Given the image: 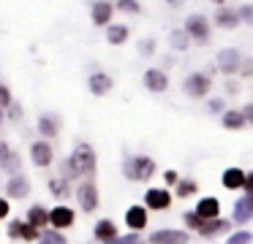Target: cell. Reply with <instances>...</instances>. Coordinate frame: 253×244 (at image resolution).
I'll list each match as a JSON object with an SVG mask.
<instances>
[{
    "mask_svg": "<svg viewBox=\"0 0 253 244\" xmlns=\"http://www.w3.org/2000/svg\"><path fill=\"white\" fill-rule=\"evenodd\" d=\"M218 65H220V70H226V73L237 70V65H240V52H237V49H223V52L218 54Z\"/></svg>",
    "mask_w": 253,
    "mask_h": 244,
    "instance_id": "7",
    "label": "cell"
},
{
    "mask_svg": "<svg viewBox=\"0 0 253 244\" xmlns=\"http://www.w3.org/2000/svg\"><path fill=\"white\" fill-rule=\"evenodd\" d=\"M169 193H166V190H150L147 193V206L150 209H166V206H169Z\"/></svg>",
    "mask_w": 253,
    "mask_h": 244,
    "instance_id": "13",
    "label": "cell"
},
{
    "mask_svg": "<svg viewBox=\"0 0 253 244\" xmlns=\"http://www.w3.org/2000/svg\"><path fill=\"white\" fill-rule=\"evenodd\" d=\"M126 35H128V30L123 25H117V27H109V33H106V38H109V43H123L126 41Z\"/></svg>",
    "mask_w": 253,
    "mask_h": 244,
    "instance_id": "24",
    "label": "cell"
},
{
    "mask_svg": "<svg viewBox=\"0 0 253 244\" xmlns=\"http://www.w3.org/2000/svg\"><path fill=\"white\" fill-rule=\"evenodd\" d=\"M39 130L44 136H55L57 133V122L52 117H41V122H39Z\"/></svg>",
    "mask_w": 253,
    "mask_h": 244,
    "instance_id": "25",
    "label": "cell"
},
{
    "mask_svg": "<svg viewBox=\"0 0 253 244\" xmlns=\"http://www.w3.org/2000/svg\"><path fill=\"white\" fill-rule=\"evenodd\" d=\"M8 214V204L6 201H0V217H6Z\"/></svg>",
    "mask_w": 253,
    "mask_h": 244,
    "instance_id": "41",
    "label": "cell"
},
{
    "mask_svg": "<svg viewBox=\"0 0 253 244\" xmlns=\"http://www.w3.org/2000/svg\"><path fill=\"white\" fill-rule=\"evenodd\" d=\"M223 125H226V128H231V130L242 128V125H245V114H242V111H226L223 114Z\"/></svg>",
    "mask_w": 253,
    "mask_h": 244,
    "instance_id": "22",
    "label": "cell"
},
{
    "mask_svg": "<svg viewBox=\"0 0 253 244\" xmlns=\"http://www.w3.org/2000/svg\"><path fill=\"white\" fill-rule=\"evenodd\" d=\"M207 90H210V79H207V76H202V73H193V76H188V79H185V92H188V95H193V98H202Z\"/></svg>",
    "mask_w": 253,
    "mask_h": 244,
    "instance_id": "4",
    "label": "cell"
},
{
    "mask_svg": "<svg viewBox=\"0 0 253 244\" xmlns=\"http://www.w3.org/2000/svg\"><path fill=\"white\" fill-rule=\"evenodd\" d=\"M185 222L191 228H202V217H199V214H185Z\"/></svg>",
    "mask_w": 253,
    "mask_h": 244,
    "instance_id": "34",
    "label": "cell"
},
{
    "mask_svg": "<svg viewBox=\"0 0 253 244\" xmlns=\"http://www.w3.org/2000/svg\"><path fill=\"white\" fill-rule=\"evenodd\" d=\"M33 160H36V166H49L52 146L49 144H33Z\"/></svg>",
    "mask_w": 253,
    "mask_h": 244,
    "instance_id": "18",
    "label": "cell"
},
{
    "mask_svg": "<svg viewBox=\"0 0 253 244\" xmlns=\"http://www.w3.org/2000/svg\"><path fill=\"white\" fill-rule=\"evenodd\" d=\"M49 187H52V193H55V195H63V193H66V184H63L60 179H57V182H52Z\"/></svg>",
    "mask_w": 253,
    "mask_h": 244,
    "instance_id": "35",
    "label": "cell"
},
{
    "mask_svg": "<svg viewBox=\"0 0 253 244\" xmlns=\"http://www.w3.org/2000/svg\"><path fill=\"white\" fill-rule=\"evenodd\" d=\"M126 171H128V176H131V179H142V182H144V179H150L155 174V163L150 160V157H136Z\"/></svg>",
    "mask_w": 253,
    "mask_h": 244,
    "instance_id": "2",
    "label": "cell"
},
{
    "mask_svg": "<svg viewBox=\"0 0 253 244\" xmlns=\"http://www.w3.org/2000/svg\"><path fill=\"white\" fill-rule=\"evenodd\" d=\"M218 231H229V222L226 220H202V228H199L202 236H212Z\"/></svg>",
    "mask_w": 253,
    "mask_h": 244,
    "instance_id": "16",
    "label": "cell"
},
{
    "mask_svg": "<svg viewBox=\"0 0 253 244\" xmlns=\"http://www.w3.org/2000/svg\"><path fill=\"white\" fill-rule=\"evenodd\" d=\"M0 106H11V92L0 84Z\"/></svg>",
    "mask_w": 253,
    "mask_h": 244,
    "instance_id": "32",
    "label": "cell"
},
{
    "mask_svg": "<svg viewBox=\"0 0 253 244\" xmlns=\"http://www.w3.org/2000/svg\"><path fill=\"white\" fill-rule=\"evenodd\" d=\"M109 244H142V239L139 236H123V239H115V242Z\"/></svg>",
    "mask_w": 253,
    "mask_h": 244,
    "instance_id": "33",
    "label": "cell"
},
{
    "mask_svg": "<svg viewBox=\"0 0 253 244\" xmlns=\"http://www.w3.org/2000/svg\"><path fill=\"white\" fill-rule=\"evenodd\" d=\"M193 190H196V184L193 182H180V187H177V195H180V198H185V195H191Z\"/></svg>",
    "mask_w": 253,
    "mask_h": 244,
    "instance_id": "28",
    "label": "cell"
},
{
    "mask_svg": "<svg viewBox=\"0 0 253 244\" xmlns=\"http://www.w3.org/2000/svg\"><path fill=\"white\" fill-rule=\"evenodd\" d=\"M171 46H174V49H185V46H188V38L182 35V30H174V33H171Z\"/></svg>",
    "mask_w": 253,
    "mask_h": 244,
    "instance_id": "27",
    "label": "cell"
},
{
    "mask_svg": "<svg viewBox=\"0 0 253 244\" xmlns=\"http://www.w3.org/2000/svg\"><path fill=\"white\" fill-rule=\"evenodd\" d=\"M95 236H98V239H104V242L109 244V242H115V239H117V228L112 225L109 220H101L98 225H95Z\"/></svg>",
    "mask_w": 253,
    "mask_h": 244,
    "instance_id": "17",
    "label": "cell"
},
{
    "mask_svg": "<svg viewBox=\"0 0 253 244\" xmlns=\"http://www.w3.org/2000/svg\"><path fill=\"white\" fill-rule=\"evenodd\" d=\"M251 242V233L248 231H242V233H234V236L229 239V244H248Z\"/></svg>",
    "mask_w": 253,
    "mask_h": 244,
    "instance_id": "31",
    "label": "cell"
},
{
    "mask_svg": "<svg viewBox=\"0 0 253 244\" xmlns=\"http://www.w3.org/2000/svg\"><path fill=\"white\" fill-rule=\"evenodd\" d=\"M8 155H11V152H8V144H6V141H0V163L6 160Z\"/></svg>",
    "mask_w": 253,
    "mask_h": 244,
    "instance_id": "37",
    "label": "cell"
},
{
    "mask_svg": "<svg viewBox=\"0 0 253 244\" xmlns=\"http://www.w3.org/2000/svg\"><path fill=\"white\" fill-rule=\"evenodd\" d=\"M79 201H82V206L84 209H95V206H98V193H95V184H82V187H79Z\"/></svg>",
    "mask_w": 253,
    "mask_h": 244,
    "instance_id": "10",
    "label": "cell"
},
{
    "mask_svg": "<svg viewBox=\"0 0 253 244\" xmlns=\"http://www.w3.org/2000/svg\"><path fill=\"white\" fill-rule=\"evenodd\" d=\"M117 5H120L123 11H139V5L136 3H128V0H123V3H117Z\"/></svg>",
    "mask_w": 253,
    "mask_h": 244,
    "instance_id": "38",
    "label": "cell"
},
{
    "mask_svg": "<svg viewBox=\"0 0 253 244\" xmlns=\"http://www.w3.org/2000/svg\"><path fill=\"white\" fill-rule=\"evenodd\" d=\"M223 184H226L229 190L242 187V184H245V174H242L240 168H229V171L223 174Z\"/></svg>",
    "mask_w": 253,
    "mask_h": 244,
    "instance_id": "19",
    "label": "cell"
},
{
    "mask_svg": "<svg viewBox=\"0 0 253 244\" xmlns=\"http://www.w3.org/2000/svg\"><path fill=\"white\" fill-rule=\"evenodd\" d=\"M71 171H74V176H90V174L95 171V155H93V149H90L87 144H79L77 149H74V155H71Z\"/></svg>",
    "mask_w": 253,
    "mask_h": 244,
    "instance_id": "1",
    "label": "cell"
},
{
    "mask_svg": "<svg viewBox=\"0 0 253 244\" xmlns=\"http://www.w3.org/2000/svg\"><path fill=\"white\" fill-rule=\"evenodd\" d=\"M153 244H185L188 242V233L185 231H155L150 236Z\"/></svg>",
    "mask_w": 253,
    "mask_h": 244,
    "instance_id": "3",
    "label": "cell"
},
{
    "mask_svg": "<svg viewBox=\"0 0 253 244\" xmlns=\"http://www.w3.org/2000/svg\"><path fill=\"white\" fill-rule=\"evenodd\" d=\"M253 217V195L237 201V211H234V222H248Z\"/></svg>",
    "mask_w": 253,
    "mask_h": 244,
    "instance_id": "8",
    "label": "cell"
},
{
    "mask_svg": "<svg viewBox=\"0 0 253 244\" xmlns=\"http://www.w3.org/2000/svg\"><path fill=\"white\" fill-rule=\"evenodd\" d=\"M245 187H248V195H253V174L245 179Z\"/></svg>",
    "mask_w": 253,
    "mask_h": 244,
    "instance_id": "40",
    "label": "cell"
},
{
    "mask_svg": "<svg viewBox=\"0 0 253 244\" xmlns=\"http://www.w3.org/2000/svg\"><path fill=\"white\" fill-rule=\"evenodd\" d=\"M240 14H242V19H245V22H251V25H253V5H245Z\"/></svg>",
    "mask_w": 253,
    "mask_h": 244,
    "instance_id": "36",
    "label": "cell"
},
{
    "mask_svg": "<svg viewBox=\"0 0 253 244\" xmlns=\"http://www.w3.org/2000/svg\"><path fill=\"white\" fill-rule=\"evenodd\" d=\"M109 16H112V5L109 3H95L93 5V22H95V25L109 22Z\"/></svg>",
    "mask_w": 253,
    "mask_h": 244,
    "instance_id": "21",
    "label": "cell"
},
{
    "mask_svg": "<svg viewBox=\"0 0 253 244\" xmlns=\"http://www.w3.org/2000/svg\"><path fill=\"white\" fill-rule=\"evenodd\" d=\"M0 122H3V114H0Z\"/></svg>",
    "mask_w": 253,
    "mask_h": 244,
    "instance_id": "43",
    "label": "cell"
},
{
    "mask_svg": "<svg viewBox=\"0 0 253 244\" xmlns=\"http://www.w3.org/2000/svg\"><path fill=\"white\" fill-rule=\"evenodd\" d=\"M242 114H245V119H251V122H253V103H251V106H248Z\"/></svg>",
    "mask_w": 253,
    "mask_h": 244,
    "instance_id": "42",
    "label": "cell"
},
{
    "mask_svg": "<svg viewBox=\"0 0 253 244\" xmlns=\"http://www.w3.org/2000/svg\"><path fill=\"white\" fill-rule=\"evenodd\" d=\"M8 233H11V236H22V239H28V242H36V239H39V228L30 225V222H11V225H8Z\"/></svg>",
    "mask_w": 253,
    "mask_h": 244,
    "instance_id": "6",
    "label": "cell"
},
{
    "mask_svg": "<svg viewBox=\"0 0 253 244\" xmlns=\"http://www.w3.org/2000/svg\"><path fill=\"white\" fill-rule=\"evenodd\" d=\"M3 168H6V171H17V168H19V157L17 155H8L6 160H3Z\"/></svg>",
    "mask_w": 253,
    "mask_h": 244,
    "instance_id": "29",
    "label": "cell"
},
{
    "mask_svg": "<svg viewBox=\"0 0 253 244\" xmlns=\"http://www.w3.org/2000/svg\"><path fill=\"white\" fill-rule=\"evenodd\" d=\"M41 244H63V236L60 233H44V236H41Z\"/></svg>",
    "mask_w": 253,
    "mask_h": 244,
    "instance_id": "30",
    "label": "cell"
},
{
    "mask_svg": "<svg viewBox=\"0 0 253 244\" xmlns=\"http://www.w3.org/2000/svg\"><path fill=\"white\" fill-rule=\"evenodd\" d=\"M49 222H52V225H57V228H68L74 222V211L66 209V206H57V209H52Z\"/></svg>",
    "mask_w": 253,
    "mask_h": 244,
    "instance_id": "11",
    "label": "cell"
},
{
    "mask_svg": "<svg viewBox=\"0 0 253 244\" xmlns=\"http://www.w3.org/2000/svg\"><path fill=\"white\" fill-rule=\"evenodd\" d=\"M44 222H49V214H46L44 209H41V206H33V209H30V225H44Z\"/></svg>",
    "mask_w": 253,
    "mask_h": 244,
    "instance_id": "23",
    "label": "cell"
},
{
    "mask_svg": "<svg viewBox=\"0 0 253 244\" xmlns=\"http://www.w3.org/2000/svg\"><path fill=\"white\" fill-rule=\"evenodd\" d=\"M185 30L191 33L193 38H199V41H204V38H207V33H210V27H207V19H204L202 14H193V16H188V25H185Z\"/></svg>",
    "mask_w": 253,
    "mask_h": 244,
    "instance_id": "5",
    "label": "cell"
},
{
    "mask_svg": "<svg viewBox=\"0 0 253 244\" xmlns=\"http://www.w3.org/2000/svg\"><path fill=\"white\" fill-rule=\"evenodd\" d=\"M218 25L220 27H234L237 25V16L231 14V11H220V14H218Z\"/></svg>",
    "mask_w": 253,
    "mask_h": 244,
    "instance_id": "26",
    "label": "cell"
},
{
    "mask_svg": "<svg viewBox=\"0 0 253 244\" xmlns=\"http://www.w3.org/2000/svg\"><path fill=\"white\" fill-rule=\"evenodd\" d=\"M196 214L202 220H218V201L215 198H202L196 206Z\"/></svg>",
    "mask_w": 253,
    "mask_h": 244,
    "instance_id": "9",
    "label": "cell"
},
{
    "mask_svg": "<svg viewBox=\"0 0 253 244\" xmlns=\"http://www.w3.org/2000/svg\"><path fill=\"white\" fill-rule=\"evenodd\" d=\"M242 73H253V60H248V63H242Z\"/></svg>",
    "mask_w": 253,
    "mask_h": 244,
    "instance_id": "39",
    "label": "cell"
},
{
    "mask_svg": "<svg viewBox=\"0 0 253 244\" xmlns=\"http://www.w3.org/2000/svg\"><path fill=\"white\" fill-rule=\"evenodd\" d=\"M144 84H147L153 92H164L169 81H166V76L161 73V70H155V68H153V70H147V73H144Z\"/></svg>",
    "mask_w": 253,
    "mask_h": 244,
    "instance_id": "12",
    "label": "cell"
},
{
    "mask_svg": "<svg viewBox=\"0 0 253 244\" xmlns=\"http://www.w3.org/2000/svg\"><path fill=\"white\" fill-rule=\"evenodd\" d=\"M128 225L133 228V231H142L144 225H147V211L144 209H139V206H133V209H128Z\"/></svg>",
    "mask_w": 253,
    "mask_h": 244,
    "instance_id": "14",
    "label": "cell"
},
{
    "mask_svg": "<svg viewBox=\"0 0 253 244\" xmlns=\"http://www.w3.org/2000/svg\"><path fill=\"white\" fill-rule=\"evenodd\" d=\"M8 195H11V198H25V195H28V190H30V184H28V179H22V176H17V179H11V182H8Z\"/></svg>",
    "mask_w": 253,
    "mask_h": 244,
    "instance_id": "15",
    "label": "cell"
},
{
    "mask_svg": "<svg viewBox=\"0 0 253 244\" xmlns=\"http://www.w3.org/2000/svg\"><path fill=\"white\" fill-rule=\"evenodd\" d=\"M109 87H112V79H109V76H104V73H95L93 79H90V90H93L95 95H104Z\"/></svg>",
    "mask_w": 253,
    "mask_h": 244,
    "instance_id": "20",
    "label": "cell"
}]
</instances>
